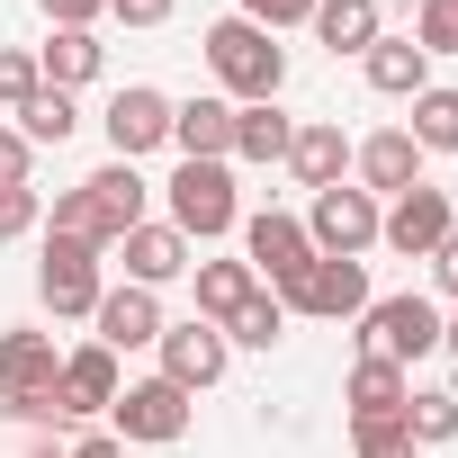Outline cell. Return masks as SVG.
I'll return each instance as SVG.
<instances>
[{
    "instance_id": "6da1fadb",
    "label": "cell",
    "mask_w": 458,
    "mask_h": 458,
    "mask_svg": "<svg viewBox=\"0 0 458 458\" xmlns=\"http://www.w3.org/2000/svg\"><path fill=\"white\" fill-rule=\"evenodd\" d=\"M198 46H207L216 99H234V108H261V99H279V90H288V46H279L270 28H252V19H216Z\"/></svg>"
},
{
    "instance_id": "7a4b0ae2",
    "label": "cell",
    "mask_w": 458,
    "mask_h": 458,
    "mask_svg": "<svg viewBox=\"0 0 458 458\" xmlns=\"http://www.w3.org/2000/svg\"><path fill=\"white\" fill-rule=\"evenodd\" d=\"M162 198H171V216H162V225H180L189 243H216V234H234V225H243V189H234V162H180Z\"/></svg>"
},
{
    "instance_id": "3957f363",
    "label": "cell",
    "mask_w": 458,
    "mask_h": 458,
    "mask_svg": "<svg viewBox=\"0 0 458 458\" xmlns=\"http://www.w3.org/2000/svg\"><path fill=\"white\" fill-rule=\"evenodd\" d=\"M440 297H422V288H395V297H369V315H360V351H377V360H395V369H413V360H431L440 351Z\"/></svg>"
},
{
    "instance_id": "277c9868",
    "label": "cell",
    "mask_w": 458,
    "mask_h": 458,
    "mask_svg": "<svg viewBox=\"0 0 458 458\" xmlns=\"http://www.w3.org/2000/svg\"><path fill=\"white\" fill-rule=\"evenodd\" d=\"M64 377V351L55 333L19 324V333H0V413H19V422H46V395Z\"/></svg>"
},
{
    "instance_id": "5b68a950",
    "label": "cell",
    "mask_w": 458,
    "mask_h": 458,
    "mask_svg": "<svg viewBox=\"0 0 458 458\" xmlns=\"http://www.w3.org/2000/svg\"><path fill=\"white\" fill-rule=\"evenodd\" d=\"M377 198L360 189V180H342V189H315V207H306V243L324 252V261H369L377 252Z\"/></svg>"
},
{
    "instance_id": "8992f818",
    "label": "cell",
    "mask_w": 458,
    "mask_h": 458,
    "mask_svg": "<svg viewBox=\"0 0 458 458\" xmlns=\"http://www.w3.org/2000/svg\"><path fill=\"white\" fill-rule=\"evenodd\" d=\"M270 297H279L288 315H315V324H360V315H369V261H324V252H315V261H306L288 288H270Z\"/></svg>"
},
{
    "instance_id": "52a82bcc",
    "label": "cell",
    "mask_w": 458,
    "mask_h": 458,
    "mask_svg": "<svg viewBox=\"0 0 458 458\" xmlns=\"http://www.w3.org/2000/svg\"><path fill=\"white\" fill-rule=\"evenodd\" d=\"M189 413H198V404H189L171 377H126L117 404H108V431H117L126 449H135V440H144V449H171V440H189Z\"/></svg>"
},
{
    "instance_id": "ba28073f",
    "label": "cell",
    "mask_w": 458,
    "mask_h": 458,
    "mask_svg": "<svg viewBox=\"0 0 458 458\" xmlns=\"http://www.w3.org/2000/svg\"><path fill=\"white\" fill-rule=\"evenodd\" d=\"M162 369L153 377H171L180 395H207L225 369H234V342H225V324H207V315H180V324H162Z\"/></svg>"
},
{
    "instance_id": "9c48e42d",
    "label": "cell",
    "mask_w": 458,
    "mask_h": 458,
    "mask_svg": "<svg viewBox=\"0 0 458 458\" xmlns=\"http://www.w3.org/2000/svg\"><path fill=\"white\" fill-rule=\"evenodd\" d=\"M99 261H108V252L46 234V261H37V297H46V315H81V324H90V306L108 297V270H99Z\"/></svg>"
},
{
    "instance_id": "30bf717a",
    "label": "cell",
    "mask_w": 458,
    "mask_h": 458,
    "mask_svg": "<svg viewBox=\"0 0 458 458\" xmlns=\"http://www.w3.org/2000/svg\"><path fill=\"white\" fill-rule=\"evenodd\" d=\"M449 234H458V216H449V189H431V180H413V189L386 198V216H377V243L404 252V261H431Z\"/></svg>"
},
{
    "instance_id": "8fae6325",
    "label": "cell",
    "mask_w": 458,
    "mask_h": 458,
    "mask_svg": "<svg viewBox=\"0 0 458 458\" xmlns=\"http://www.w3.org/2000/svg\"><path fill=\"white\" fill-rule=\"evenodd\" d=\"M99 135H108V162H144L171 144V99L153 81H126L108 108H99Z\"/></svg>"
},
{
    "instance_id": "7c38bea8",
    "label": "cell",
    "mask_w": 458,
    "mask_h": 458,
    "mask_svg": "<svg viewBox=\"0 0 458 458\" xmlns=\"http://www.w3.org/2000/svg\"><path fill=\"white\" fill-rule=\"evenodd\" d=\"M117 351H99V342H81V351H64V377H55V395H46V422H99L108 404H117Z\"/></svg>"
},
{
    "instance_id": "4fadbf2b",
    "label": "cell",
    "mask_w": 458,
    "mask_h": 458,
    "mask_svg": "<svg viewBox=\"0 0 458 458\" xmlns=\"http://www.w3.org/2000/svg\"><path fill=\"white\" fill-rule=\"evenodd\" d=\"M117 261H126V288H171V279H189L198 270V243L180 234V225H162V216H144V225H126L117 234Z\"/></svg>"
},
{
    "instance_id": "5bb4252c",
    "label": "cell",
    "mask_w": 458,
    "mask_h": 458,
    "mask_svg": "<svg viewBox=\"0 0 458 458\" xmlns=\"http://www.w3.org/2000/svg\"><path fill=\"white\" fill-rule=\"evenodd\" d=\"M243 261H252V279H261V288H288V279L315 261V243H306V216H288V207H261V216H243Z\"/></svg>"
},
{
    "instance_id": "9a60e30c",
    "label": "cell",
    "mask_w": 458,
    "mask_h": 458,
    "mask_svg": "<svg viewBox=\"0 0 458 458\" xmlns=\"http://www.w3.org/2000/svg\"><path fill=\"white\" fill-rule=\"evenodd\" d=\"M162 324H171V315H162V297H153V288H126V279L90 306V342H99V351H117V360H126V351H153V342H162Z\"/></svg>"
},
{
    "instance_id": "2e32d148",
    "label": "cell",
    "mask_w": 458,
    "mask_h": 458,
    "mask_svg": "<svg viewBox=\"0 0 458 458\" xmlns=\"http://www.w3.org/2000/svg\"><path fill=\"white\" fill-rule=\"evenodd\" d=\"M351 171H360V189L386 207V198H404V189L422 180V144H413L404 126H377V135H360V144H351Z\"/></svg>"
},
{
    "instance_id": "e0dca14e",
    "label": "cell",
    "mask_w": 458,
    "mask_h": 458,
    "mask_svg": "<svg viewBox=\"0 0 458 458\" xmlns=\"http://www.w3.org/2000/svg\"><path fill=\"white\" fill-rule=\"evenodd\" d=\"M171 144L180 162H234V99H216V90L171 99Z\"/></svg>"
},
{
    "instance_id": "ac0fdd59",
    "label": "cell",
    "mask_w": 458,
    "mask_h": 458,
    "mask_svg": "<svg viewBox=\"0 0 458 458\" xmlns=\"http://www.w3.org/2000/svg\"><path fill=\"white\" fill-rule=\"evenodd\" d=\"M288 171H297V189H342L351 180V135L333 117H306L288 135Z\"/></svg>"
},
{
    "instance_id": "d6986e66",
    "label": "cell",
    "mask_w": 458,
    "mask_h": 458,
    "mask_svg": "<svg viewBox=\"0 0 458 458\" xmlns=\"http://www.w3.org/2000/svg\"><path fill=\"white\" fill-rule=\"evenodd\" d=\"M360 72H369L377 99H422V90H431V55H422L413 37H377V46L360 55Z\"/></svg>"
},
{
    "instance_id": "ffe728a7",
    "label": "cell",
    "mask_w": 458,
    "mask_h": 458,
    "mask_svg": "<svg viewBox=\"0 0 458 458\" xmlns=\"http://www.w3.org/2000/svg\"><path fill=\"white\" fill-rule=\"evenodd\" d=\"M404 395H413V369H395V360H377V351H360L351 377H342L351 422H369V413H404Z\"/></svg>"
},
{
    "instance_id": "44dd1931",
    "label": "cell",
    "mask_w": 458,
    "mask_h": 458,
    "mask_svg": "<svg viewBox=\"0 0 458 458\" xmlns=\"http://www.w3.org/2000/svg\"><path fill=\"white\" fill-rule=\"evenodd\" d=\"M99 64H108L99 28H55V37L37 46V72H46V90H81V81H99Z\"/></svg>"
},
{
    "instance_id": "7402d4cb",
    "label": "cell",
    "mask_w": 458,
    "mask_h": 458,
    "mask_svg": "<svg viewBox=\"0 0 458 458\" xmlns=\"http://www.w3.org/2000/svg\"><path fill=\"white\" fill-rule=\"evenodd\" d=\"M315 46H333V55H369L377 37H386V19H377V0H315Z\"/></svg>"
},
{
    "instance_id": "603a6c76",
    "label": "cell",
    "mask_w": 458,
    "mask_h": 458,
    "mask_svg": "<svg viewBox=\"0 0 458 458\" xmlns=\"http://www.w3.org/2000/svg\"><path fill=\"white\" fill-rule=\"evenodd\" d=\"M288 135H297V117H288L279 99H261V108H234V162L270 171V162H288Z\"/></svg>"
},
{
    "instance_id": "cb8c5ba5",
    "label": "cell",
    "mask_w": 458,
    "mask_h": 458,
    "mask_svg": "<svg viewBox=\"0 0 458 458\" xmlns=\"http://www.w3.org/2000/svg\"><path fill=\"white\" fill-rule=\"evenodd\" d=\"M189 288H198V315H207V324H234V315H243V297H252L261 279H252V261H198V270H189Z\"/></svg>"
},
{
    "instance_id": "d4e9b609",
    "label": "cell",
    "mask_w": 458,
    "mask_h": 458,
    "mask_svg": "<svg viewBox=\"0 0 458 458\" xmlns=\"http://www.w3.org/2000/svg\"><path fill=\"white\" fill-rule=\"evenodd\" d=\"M81 189L99 198V216L117 225V234H126V225H144V207H153V189H144V171H135V162H99Z\"/></svg>"
},
{
    "instance_id": "484cf974",
    "label": "cell",
    "mask_w": 458,
    "mask_h": 458,
    "mask_svg": "<svg viewBox=\"0 0 458 458\" xmlns=\"http://www.w3.org/2000/svg\"><path fill=\"white\" fill-rule=\"evenodd\" d=\"M46 234H64V243H90V252H117V225L99 216V198H90V189H64V198L46 207Z\"/></svg>"
},
{
    "instance_id": "4316f807",
    "label": "cell",
    "mask_w": 458,
    "mask_h": 458,
    "mask_svg": "<svg viewBox=\"0 0 458 458\" xmlns=\"http://www.w3.org/2000/svg\"><path fill=\"white\" fill-rule=\"evenodd\" d=\"M404 135H413L422 153H458V90H449V81H431V90L413 99V117H404Z\"/></svg>"
},
{
    "instance_id": "83f0119b",
    "label": "cell",
    "mask_w": 458,
    "mask_h": 458,
    "mask_svg": "<svg viewBox=\"0 0 458 458\" xmlns=\"http://www.w3.org/2000/svg\"><path fill=\"white\" fill-rule=\"evenodd\" d=\"M225 342H234V351H279V342H288V306H279L270 288H252V297H243V315L225 324Z\"/></svg>"
},
{
    "instance_id": "f1b7e54d",
    "label": "cell",
    "mask_w": 458,
    "mask_h": 458,
    "mask_svg": "<svg viewBox=\"0 0 458 458\" xmlns=\"http://www.w3.org/2000/svg\"><path fill=\"white\" fill-rule=\"evenodd\" d=\"M404 431H413V449L458 440V395H449V386H413V395H404Z\"/></svg>"
},
{
    "instance_id": "f546056e",
    "label": "cell",
    "mask_w": 458,
    "mask_h": 458,
    "mask_svg": "<svg viewBox=\"0 0 458 458\" xmlns=\"http://www.w3.org/2000/svg\"><path fill=\"white\" fill-rule=\"evenodd\" d=\"M72 126H81L72 90H37V99L19 108V135H28V144H72Z\"/></svg>"
},
{
    "instance_id": "4dcf8cb0",
    "label": "cell",
    "mask_w": 458,
    "mask_h": 458,
    "mask_svg": "<svg viewBox=\"0 0 458 458\" xmlns=\"http://www.w3.org/2000/svg\"><path fill=\"white\" fill-rule=\"evenodd\" d=\"M351 458H413L404 413H369V422H351Z\"/></svg>"
},
{
    "instance_id": "1f68e13d",
    "label": "cell",
    "mask_w": 458,
    "mask_h": 458,
    "mask_svg": "<svg viewBox=\"0 0 458 458\" xmlns=\"http://www.w3.org/2000/svg\"><path fill=\"white\" fill-rule=\"evenodd\" d=\"M413 46L440 64V55H458V0H413Z\"/></svg>"
},
{
    "instance_id": "d6a6232c",
    "label": "cell",
    "mask_w": 458,
    "mask_h": 458,
    "mask_svg": "<svg viewBox=\"0 0 458 458\" xmlns=\"http://www.w3.org/2000/svg\"><path fill=\"white\" fill-rule=\"evenodd\" d=\"M37 90H46V72H37V55H28V46H10V55H0V108L19 117V108H28Z\"/></svg>"
},
{
    "instance_id": "836d02e7",
    "label": "cell",
    "mask_w": 458,
    "mask_h": 458,
    "mask_svg": "<svg viewBox=\"0 0 458 458\" xmlns=\"http://www.w3.org/2000/svg\"><path fill=\"white\" fill-rule=\"evenodd\" d=\"M37 225H46V198H37V189H0V243L37 234Z\"/></svg>"
},
{
    "instance_id": "e575fe53",
    "label": "cell",
    "mask_w": 458,
    "mask_h": 458,
    "mask_svg": "<svg viewBox=\"0 0 458 458\" xmlns=\"http://www.w3.org/2000/svg\"><path fill=\"white\" fill-rule=\"evenodd\" d=\"M234 19H252V28H270V37H279V28H306V19H315V0H243Z\"/></svg>"
},
{
    "instance_id": "d590c367",
    "label": "cell",
    "mask_w": 458,
    "mask_h": 458,
    "mask_svg": "<svg viewBox=\"0 0 458 458\" xmlns=\"http://www.w3.org/2000/svg\"><path fill=\"white\" fill-rule=\"evenodd\" d=\"M28 171H37V144L19 126H0V189H28Z\"/></svg>"
},
{
    "instance_id": "8d00e7d4",
    "label": "cell",
    "mask_w": 458,
    "mask_h": 458,
    "mask_svg": "<svg viewBox=\"0 0 458 458\" xmlns=\"http://www.w3.org/2000/svg\"><path fill=\"white\" fill-rule=\"evenodd\" d=\"M171 10H180V0H108V19H117V28H162Z\"/></svg>"
},
{
    "instance_id": "74e56055",
    "label": "cell",
    "mask_w": 458,
    "mask_h": 458,
    "mask_svg": "<svg viewBox=\"0 0 458 458\" xmlns=\"http://www.w3.org/2000/svg\"><path fill=\"white\" fill-rule=\"evenodd\" d=\"M37 10H46L55 28H99V19H108V0H37Z\"/></svg>"
},
{
    "instance_id": "f35d334b",
    "label": "cell",
    "mask_w": 458,
    "mask_h": 458,
    "mask_svg": "<svg viewBox=\"0 0 458 458\" xmlns=\"http://www.w3.org/2000/svg\"><path fill=\"white\" fill-rule=\"evenodd\" d=\"M64 458H126V440H117V431H81Z\"/></svg>"
},
{
    "instance_id": "ab89813d",
    "label": "cell",
    "mask_w": 458,
    "mask_h": 458,
    "mask_svg": "<svg viewBox=\"0 0 458 458\" xmlns=\"http://www.w3.org/2000/svg\"><path fill=\"white\" fill-rule=\"evenodd\" d=\"M431 279H440V297H449V306H458V234H449V243H440V252H431Z\"/></svg>"
},
{
    "instance_id": "60d3db41",
    "label": "cell",
    "mask_w": 458,
    "mask_h": 458,
    "mask_svg": "<svg viewBox=\"0 0 458 458\" xmlns=\"http://www.w3.org/2000/svg\"><path fill=\"white\" fill-rule=\"evenodd\" d=\"M440 351H449V360H458V306H449V315H440Z\"/></svg>"
},
{
    "instance_id": "b9f144b4",
    "label": "cell",
    "mask_w": 458,
    "mask_h": 458,
    "mask_svg": "<svg viewBox=\"0 0 458 458\" xmlns=\"http://www.w3.org/2000/svg\"><path fill=\"white\" fill-rule=\"evenodd\" d=\"M28 458H64V449H28Z\"/></svg>"
}]
</instances>
